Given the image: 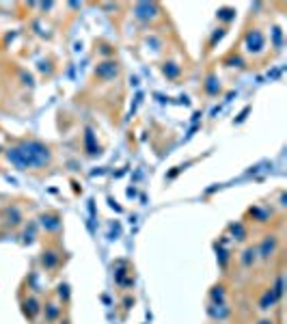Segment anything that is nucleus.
<instances>
[{
    "label": "nucleus",
    "mask_w": 287,
    "mask_h": 324,
    "mask_svg": "<svg viewBox=\"0 0 287 324\" xmlns=\"http://www.w3.org/2000/svg\"><path fill=\"white\" fill-rule=\"evenodd\" d=\"M59 313H61V309L56 307V305H52V303H50V305H48V320H54Z\"/></svg>",
    "instance_id": "4"
},
{
    "label": "nucleus",
    "mask_w": 287,
    "mask_h": 324,
    "mask_svg": "<svg viewBox=\"0 0 287 324\" xmlns=\"http://www.w3.org/2000/svg\"><path fill=\"white\" fill-rule=\"evenodd\" d=\"M266 46V37L264 33H259V29H253L246 35V50L248 52H259Z\"/></svg>",
    "instance_id": "2"
},
{
    "label": "nucleus",
    "mask_w": 287,
    "mask_h": 324,
    "mask_svg": "<svg viewBox=\"0 0 287 324\" xmlns=\"http://www.w3.org/2000/svg\"><path fill=\"white\" fill-rule=\"evenodd\" d=\"M7 160L13 167L22 169V171H33V169H43L50 165L52 160V151L46 143L41 141H17L15 145L9 147L7 151Z\"/></svg>",
    "instance_id": "1"
},
{
    "label": "nucleus",
    "mask_w": 287,
    "mask_h": 324,
    "mask_svg": "<svg viewBox=\"0 0 287 324\" xmlns=\"http://www.w3.org/2000/svg\"><path fill=\"white\" fill-rule=\"evenodd\" d=\"M259 324H272V320H262V322H259Z\"/></svg>",
    "instance_id": "5"
},
{
    "label": "nucleus",
    "mask_w": 287,
    "mask_h": 324,
    "mask_svg": "<svg viewBox=\"0 0 287 324\" xmlns=\"http://www.w3.org/2000/svg\"><path fill=\"white\" fill-rule=\"evenodd\" d=\"M274 249H276V238L274 236H268L266 240H264V247H262V257L264 259H268V257H272V253H274Z\"/></svg>",
    "instance_id": "3"
}]
</instances>
